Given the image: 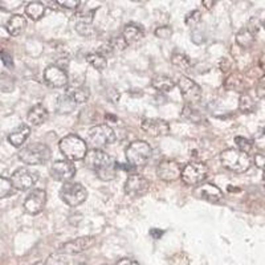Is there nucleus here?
<instances>
[{"mask_svg":"<svg viewBox=\"0 0 265 265\" xmlns=\"http://www.w3.org/2000/svg\"><path fill=\"white\" fill-rule=\"evenodd\" d=\"M171 64L175 66L176 69L182 70L183 73H188V72H191L192 69L191 58L188 57L187 54H184V53L180 52L172 53Z\"/></svg>","mask_w":265,"mask_h":265,"instance_id":"nucleus-26","label":"nucleus"},{"mask_svg":"<svg viewBox=\"0 0 265 265\" xmlns=\"http://www.w3.org/2000/svg\"><path fill=\"white\" fill-rule=\"evenodd\" d=\"M44 81L48 84L51 88H65L68 85V73L65 69L57 64H53L45 68L44 70Z\"/></svg>","mask_w":265,"mask_h":265,"instance_id":"nucleus-13","label":"nucleus"},{"mask_svg":"<svg viewBox=\"0 0 265 265\" xmlns=\"http://www.w3.org/2000/svg\"><path fill=\"white\" fill-rule=\"evenodd\" d=\"M255 93H256L257 98H260V100L265 98V74L257 80L256 85H255Z\"/></svg>","mask_w":265,"mask_h":265,"instance_id":"nucleus-39","label":"nucleus"},{"mask_svg":"<svg viewBox=\"0 0 265 265\" xmlns=\"http://www.w3.org/2000/svg\"><path fill=\"white\" fill-rule=\"evenodd\" d=\"M94 243H96V237L93 236L77 237V239H73V240L62 244L60 247V252L64 255H77V253L84 252L90 247H93Z\"/></svg>","mask_w":265,"mask_h":265,"instance_id":"nucleus-16","label":"nucleus"},{"mask_svg":"<svg viewBox=\"0 0 265 265\" xmlns=\"http://www.w3.org/2000/svg\"><path fill=\"white\" fill-rule=\"evenodd\" d=\"M27 119H28V122L32 126H40V125H43L48 119V110H47V107L41 105V104L32 106L29 109Z\"/></svg>","mask_w":265,"mask_h":265,"instance_id":"nucleus-20","label":"nucleus"},{"mask_svg":"<svg viewBox=\"0 0 265 265\" xmlns=\"http://www.w3.org/2000/svg\"><path fill=\"white\" fill-rule=\"evenodd\" d=\"M220 162L229 171L243 174L249 170L252 159L247 153H243L237 149H227L220 154Z\"/></svg>","mask_w":265,"mask_h":265,"instance_id":"nucleus-3","label":"nucleus"},{"mask_svg":"<svg viewBox=\"0 0 265 265\" xmlns=\"http://www.w3.org/2000/svg\"><path fill=\"white\" fill-rule=\"evenodd\" d=\"M259 66H260V69L265 73V53L264 54H261L260 60H259Z\"/></svg>","mask_w":265,"mask_h":265,"instance_id":"nucleus-47","label":"nucleus"},{"mask_svg":"<svg viewBox=\"0 0 265 265\" xmlns=\"http://www.w3.org/2000/svg\"><path fill=\"white\" fill-rule=\"evenodd\" d=\"M0 9H3V7H1V4H0Z\"/></svg>","mask_w":265,"mask_h":265,"instance_id":"nucleus-50","label":"nucleus"},{"mask_svg":"<svg viewBox=\"0 0 265 265\" xmlns=\"http://www.w3.org/2000/svg\"><path fill=\"white\" fill-rule=\"evenodd\" d=\"M86 61L89 62L90 65L93 66L94 69L100 70V72H102V70L106 69V66H107V60H106L104 56H101L100 53H89L88 56H86Z\"/></svg>","mask_w":265,"mask_h":265,"instance_id":"nucleus-31","label":"nucleus"},{"mask_svg":"<svg viewBox=\"0 0 265 265\" xmlns=\"http://www.w3.org/2000/svg\"><path fill=\"white\" fill-rule=\"evenodd\" d=\"M255 36H256V35L251 32L248 28L240 29V31L236 33V44L244 49L251 48V47L255 44V40H256V37Z\"/></svg>","mask_w":265,"mask_h":265,"instance_id":"nucleus-28","label":"nucleus"},{"mask_svg":"<svg viewBox=\"0 0 265 265\" xmlns=\"http://www.w3.org/2000/svg\"><path fill=\"white\" fill-rule=\"evenodd\" d=\"M263 134H265V126H264V129H263Z\"/></svg>","mask_w":265,"mask_h":265,"instance_id":"nucleus-49","label":"nucleus"},{"mask_svg":"<svg viewBox=\"0 0 265 265\" xmlns=\"http://www.w3.org/2000/svg\"><path fill=\"white\" fill-rule=\"evenodd\" d=\"M29 134H31V127L27 123H21L9 133L8 142L13 147H21L25 143V141L29 138Z\"/></svg>","mask_w":265,"mask_h":265,"instance_id":"nucleus-19","label":"nucleus"},{"mask_svg":"<svg viewBox=\"0 0 265 265\" xmlns=\"http://www.w3.org/2000/svg\"><path fill=\"white\" fill-rule=\"evenodd\" d=\"M115 265H139V264L135 260H131V259H121V260L115 263Z\"/></svg>","mask_w":265,"mask_h":265,"instance_id":"nucleus-44","label":"nucleus"},{"mask_svg":"<svg viewBox=\"0 0 265 265\" xmlns=\"http://www.w3.org/2000/svg\"><path fill=\"white\" fill-rule=\"evenodd\" d=\"M224 88L227 90H233V92H239V93L243 94L245 93V90H247L248 85H247V81H245L243 74L232 73L225 78Z\"/></svg>","mask_w":265,"mask_h":265,"instance_id":"nucleus-22","label":"nucleus"},{"mask_svg":"<svg viewBox=\"0 0 265 265\" xmlns=\"http://www.w3.org/2000/svg\"><path fill=\"white\" fill-rule=\"evenodd\" d=\"M76 31H77L80 35L82 36H90L93 35V27H92V20H88L86 17H84L81 15L80 19H78L77 24H76Z\"/></svg>","mask_w":265,"mask_h":265,"instance_id":"nucleus-32","label":"nucleus"},{"mask_svg":"<svg viewBox=\"0 0 265 265\" xmlns=\"http://www.w3.org/2000/svg\"><path fill=\"white\" fill-rule=\"evenodd\" d=\"M264 180H265V172H264Z\"/></svg>","mask_w":265,"mask_h":265,"instance_id":"nucleus-51","label":"nucleus"},{"mask_svg":"<svg viewBox=\"0 0 265 265\" xmlns=\"http://www.w3.org/2000/svg\"><path fill=\"white\" fill-rule=\"evenodd\" d=\"M66 96L72 100V101L77 105V104H84L90 98V89L89 86L86 85H78V86H70L69 89L66 90Z\"/></svg>","mask_w":265,"mask_h":265,"instance_id":"nucleus-23","label":"nucleus"},{"mask_svg":"<svg viewBox=\"0 0 265 265\" xmlns=\"http://www.w3.org/2000/svg\"><path fill=\"white\" fill-rule=\"evenodd\" d=\"M256 101H253V98L251 97V94L247 92L243 93L239 98V109L243 113H253L256 110Z\"/></svg>","mask_w":265,"mask_h":265,"instance_id":"nucleus-30","label":"nucleus"},{"mask_svg":"<svg viewBox=\"0 0 265 265\" xmlns=\"http://www.w3.org/2000/svg\"><path fill=\"white\" fill-rule=\"evenodd\" d=\"M13 186L11 179L4 178V176H0V199L1 198H8L13 194Z\"/></svg>","mask_w":265,"mask_h":265,"instance_id":"nucleus-34","label":"nucleus"},{"mask_svg":"<svg viewBox=\"0 0 265 265\" xmlns=\"http://www.w3.org/2000/svg\"><path fill=\"white\" fill-rule=\"evenodd\" d=\"M109 44H110L111 49L114 51V53L117 52H122V51H125L126 49V47L129 44H127L126 41H125V39H123L122 36H119V37H113L111 40L107 41Z\"/></svg>","mask_w":265,"mask_h":265,"instance_id":"nucleus-37","label":"nucleus"},{"mask_svg":"<svg viewBox=\"0 0 265 265\" xmlns=\"http://www.w3.org/2000/svg\"><path fill=\"white\" fill-rule=\"evenodd\" d=\"M202 4H203V7L206 9H211L213 5L216 4V1H213V0H210V1H208V0H203Z\"/></svg>","mask_w":265,"mask_h":265,"instance_id":"nucleus-45","label":"nucleus"},{"mask_svg":"<svg viewBox=\"0 0 265 265\" xmlns=\"http://www.w3.org/2000/svg\"><path fill=\"white\" fill-rule=\"evenodd\" d=\"M150 180L146 179L145 176L139 175V174H131L127 176L123 190L127 196L131 198H141V196L146 195L149 190H150Z\"/></svg>","mask_w":265,"mask_h":265,"instance_id":"nucleus-11","label":"nucleus"},{"mask_svg":"<svg viewBox=\"0 0 265 265\" xmlns=\"http://www.w3.org/2000/svg\"><path fill=\"white\" fill-rule=\"evenodd\" d=\"M44 265H69V259L66 255L61 252L52 253L51 256L45 260Z\"/></svg>","mask_w":265,"mask_h":265,"instance_id":"nucleus-33","label":"nucleus"},{"mask_svg":"<svg viewBox=\"0 0 265 265\" xmlns=\"http://www.w3.org/2000/svg\"><path fill=\"white\" fill-rule=\"evenodd\" d=\"M194 192L198 198L211 202V203H216L223 198V192H221L220 188L211 183L202 184L199 187H196Z\"/></svg>","mask_w":265,"mask_h":265,"instance_id":"nucleus-18","label":"nucleus"},{"mask_svg":"<svg viewBox=\"0 0 265 265\" xmlns=\"http://www.w3.org/2000/svg\"><path fill=\"white\" fill-rule=\"evenodd\" d=\"M150 235L153 237H154V239H159V237H160V236H162V235H163V231H159V229L153 228L150 231Z\"/></svg>","mask_w":265,"mask_h":265,"instance_id":"nucleus-46","label":"nucleus"},{"mask_svg":"<svg viewBox=\"0 0 265 265\" xmlns=\"http://www.w3.org/2000/svg\"><path fill=\"white\" fill-rule=\"evenodd\" d=\"M51 175L53 179L66 183L73 179V176L76 175V166L68 159L56 160L51 167Z\"/></svg>","mask_w":265,"mask_h":265,"instance_id":"nucleus-15","label":"nucleus"},{"mask_svg":"<svg viewBox=\"0 0 265 265\" xmlns=\"http://www.w3.org/2000/svg\"><path fill=\"white\" fill-rule=\"evenodd\" d=\"M182 118L188 121V122L192 123H203L206 121L204 115L200 113L199 110L194 109V106L191 105H184V107L182 109Z\"/></svg>","mask_w":265,"mask_h":265,"instance_id":"nucleus-29","label":"nucleus"},{"mask_svg":"<svg viewBox=\"0 0 265 265\" xmlns=\"http://www.w3.org/2000/svg\"><path fill=\"white\" fill-rule=\"evenodd\" d=\"M115 141V133L109 125H97L88 131V145L92 149L102 150Z\"/></svg>","mask_w":265,"mask_h":265,"instance_id":"nucleus-6","label":"nucleus"},{"mask_svg":"<svg viewBox=\"0 0 265 265\" xmlns=\"http://www.w3.org/2000/svg\"><path fill=\"white\" fill-rule=\"evenodd\" d=\"M182 166L172 159H163L157 166V175L164 182H174L182 176Z\"/></svg>","mask_w":265,"mask_h":265,"instance_id":"nucleus-12","label":"nucleus"},{"mask_svg":"<svg viewBox=\"0 0 265 265\" xmlns=\"http://www.w3.org/2000/svg\"><path fill=\"white\" fill-rule=\"evenodd\" d=\"M61 154L70 162L82 160L88 154V145L77 134H68L58 143Z\"/></svg>","mask_w":265,"mask_h":265,"instance_id":"nucleus-2","label":"nucleus"},{"mask_svg":"<svg viewBox=\"0 0 265 265\" xmlns=\"http://www.w3.org/2000/svg\"><path fill=\"white\" fill-rule=\"evenodd\" d=\"M44 13L45 5L41 1H29L25 7V15L35 21L40 20L41 17L44 16Z\"/></svg>","mask_w":265,"mask_h":265,"instance_id":"nucleus-27","label":"nucleus"},{"mask_svg":"<svg viewBox=\"0 0 265 265\" xmlns=\"http://www.w3.org/2000/svg\"><path fill=\"white\" fill-rule=\"evenodd\" d=\"M141 127L151 137H164L170 133V125L164 119L143 118Z\"/></svg>","mask_w":265,"mask_h":265,"instance_id":"nucleus-17","label":"nucleus"},{"mask_svg":"<svg viewBox=\"0 0 265 265\" xmlns=\"http://www.w3.org/2000/svg\"><path fill=\"white\" fill-rule=\"evenodd\" d=\"M145 36V32L143 29L137 24H126L125 28H123L122 37L125 39L127 44H133V43H137L138 40H141L142 37Z\"/></svg>","mask_w":265,"mask_h":265,"instance_id":"nucleus-25","label":"nucleus"},{"mask_svg":"<svg viewBox=\"0 0 265 265\" xmlns=\"http://www.w3.org/2000/svg\"><path fill=\"white\" fill-rule=\"evenodd\" d=\"M253 162L257 167L261 168L265 172V154H256L253 158Z\"/></svg>","mask_w":265,"mask_h":265,"instance_id":"nucleus-42","label":"nucleus"},{"mask_svg":"<svg viewBox=\"0 0 265 265\" xmlns=\"http://www.w3.org/2000/svg\"><path fill=\"white\" fill-rule=\"evenodd\" d=\"M57 4L62 8H68V9H76L78 5L81 4V1L78 0H58Z\"/></svg>","mask_w":265,"mask_h":265,"instance_id":"nucleus-40","label":"nucleus"},{"mask_svg":"<svg viewBox=\"0 0 265 265\" xmlns=\"http://www.w3.org/2000/svg\"><path fill=\"white\" fill-rule=\"evenodd\" d=\"M263 27H264V29H265V19H264V21H263Z\"/></svg>","mask_w":265,"mask_h":265,"instance_id":"nucleus-48","label":"nucleus"},{"mask_svg":"<svg viewBox=\"0 0 265 265\" xmlns=\"http://www.w3.org/2000/svg\"><path fill=\"white\" fill-rule=\"evenodd\" d=\"M232 68V62L229 61V58L224 57L220 60V69L223 73H228L229 70Z\"/></svg>","mask_w":265,"mask_h":265,"instance_id":"nucleus-43","label":"nucleus"},{"mask_svg":"<svg viewBox=\"0 0 265 265\" xmlns=\"http://www.w3.org/2000/svg\"><path fill=\"white\" fill-rule=\"evenodd\" d=\"M51 149L45 143H31L28 146L23 147L19 151V159L29 166H40L45 164L51 159Z\"/></svg>","mask_w":265,"mask_h":265,"instance_id":"nucleus-4","label":"nucleus"},{"mask_svg":"<svg viewBox=\"0 0 265 265\" xmlns=\"http://www.w3.org/2000/svg\"><path fill=\"white\" fill-rule=\"evenodd\" d=\"M125 157L133 167H143L153 157V149L146 141H134L126 147Z\"/></svg>","mask_w":265,"mask_h":265,"instance_id":"nucleus-5","label":"nucleus"},{"mask_svg":"<svg viewBox=\"0 0 265 265\" xmlns=\"http://www.w3.org/2000/svg\"><path fill=\"white\" fill-rule=\"evenodd\" d=\"M85 163L89 168H92L98 179L104 182L113 180L117 176V163L109 154L105 151L92 149L88 151L85 157Z\"/></svg>","mask_w":265,"mask_h":265,"instance_id":"nucleus-1","label":"nucleus"},{"mask_svg":"<svg viewBox=\"0 0 265 265\" xmlns=\"http://www.w3.org/2000/svg\"><path fill=\"white\" fill-rule=\"evenodd\" d=\"M235 143H236L237 150L247 153V154L252 150L253 147V141L244 138V137H236V138H235Z\"/></svg>","mask_w":265,"mask_h":265,"instance_id":"nucleus-36","label":"nucleus"},{"mask_svg":"<svg viewBox=\"0 0 265 265\" xmlns=\"http://www.w3.org/2000/svg\"><path fill=\"white\" fill-rule=\"evenodd\" d=\"M200 21H202V12L198 11V9L188 12L187 15H186V17H184V23H186L188 28H195Z\"/></svg>","mask_w":265,"mask_h":265,"instance_id":"nucleus-35","label":"nucleus"},{"mask_svg":"<svg viewBox=\"0 0 265 265\" xmlns=\"http://www.w3.org/2000/svg\"><path fill=\"white\" fill-rule=\"evenodd\" d=\"M0 58H1V61H3V64H4L7 68L12 69L13 68V58H12V56L9 54V53L1 52L0 53Z\"/></svg>","mask_w":265,"mask_h":265,"instance_id":"nucleus-41","label":"nucleus"},{"mask_svg":"<svg viewBox=\"0 0 265 265\" xmlns=\"http://www.w3.org/2000/svg\"><path fill=\"white\" fill-rule=\"evenodd\" d=\"M39 180V172L33 171L28 167L17 168L16 171L11 175V182L15 190L19 191H27L32 188Z\"/></svg>","mask_w":265,"mask_h":265,"instance_id":"nucleus-9","label":"nucleus"},{"mask_svg":"<svg viewBox=\"0 0 265 265\" xmlns=\"http://www.w3.org/2000/svg\"><path fill=\"white\" fill-rule=\"evenodd\" d=\"M172 33H174V31L170 25H162V27H158L155 29V36L159 37V39H164V40L170 39L172 36Z\"/></svg>","mask_w":265,"mask_h":265,"instance_id":"nucleus-38","label":"nucleus"},{"mask_svg":"<svg viewBox=\"0 0 265 265\" xmlns=\"http://www.w3.org/2000/svg\"><path fill=\"white\" fill-rule=\"evenodd\" d=\"M208 175V167L207 164L203 162H190L183 167L182 170V180L184 184L187 186H198Z\"/></svg>","mask_w":265,"mask_h":265,"instance_id":"nucleus-8","label":"nucleus"},{"mask_svg":"<svg viewBox=\"0 0 265 265\" xmlns=\"http://www.w3.org/2000/svg\"><path fill=\"white\" fill-rule=\"evenodd\" d=\"M60 198L69 207H78L88 198V191L81 183L77 182H66L60 190Z\"/></svg>","mask_w":265,"mask_h":265,"instance_id":"nucleus-7","label":"nucleus"},{"mask_svg":"<svg viewBox=\"0 0 265 265\" xmlns=\"http://www.w3.org/2000/svg\"><path fill=\"white\" fill-rule=\"evenodd\" d=\"M182 97L186 101V105H195L202 100V89L194 80H191L187 76H180L178 80Z\"/></svg>","mask_w":265,"mask_h":265,"instance_id":"nucleus-10","label":"nucleus"},{"mask_svg":"<svg viewBox=\"0 0 265 265\" xmlns=\"http://www.w3.org/2000/svg\"><path fill=\"white\" fill-rule=\"evenodd\" d=\"M151 86L157 89L158 92H163V93H167V92H171L175 86V82L172 81L171 77H168L166 74H157L151 80Z\"/></svg>","mask_w":265,"mask_h":265,"instance_id":"nucleus-24","label":"nucleus"},{"mask_svg":"<svg viewBox=\"0 0 265 265\" xmlns=\"http://www.w3.org/2000/svg\"><path fill=\"white\" fill-rule=\"evenodd\" d=\"M47 204V192L41 188H36L32 192H29V195L24 200V210L29 215H37L43 212Z\"/></svg>","mask_w":265,"mask_h":265,"instance_id":"nucleus-14","label":"nucleus"},{"mask_svg":"<svg viewBox=\"0 0 265 265\" xmlns=\"http://www.w3.org/2000/svg\"><path fill=\"white\" fill-rule=\"evenodd\" d=\"M25 27H27V19H25L23 15H12L9 17L7 24H5V28H7V32L11 35V36H19L21 33L24 32Z\"/></svg>","mask_w":265,"mask_h":265,"instance_id":"nucleus-21","label":"nucleus"}]
</instances>
